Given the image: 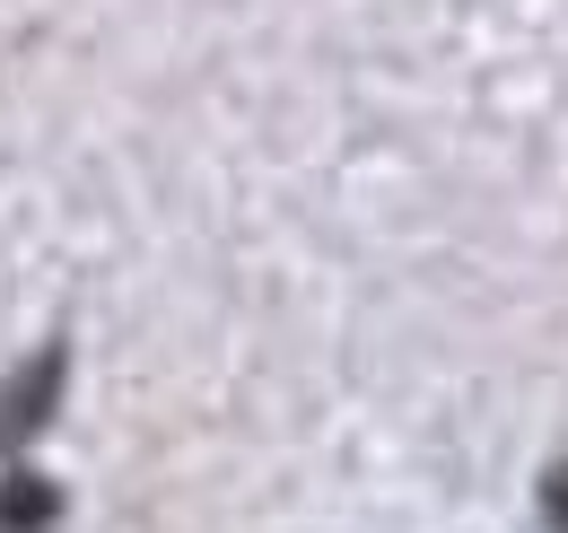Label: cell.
I'll return each mask as SVG.
<instances>
[{
  "mask_svg": "<svg viewBox=\"0 0 568 533\" xmlns=\"http://www.w3.org/2000/svg\"><path fill=\"white\" fill-rule=\"evenodd\" d=\"M542 516H551V533H568V464L542 481Z\"/></svg>",
  "mask_w": 568,
  "mask_h": 533,
  "instance_id": "6da1fadb",
  "label": "cell"
}]
</instances>
